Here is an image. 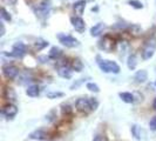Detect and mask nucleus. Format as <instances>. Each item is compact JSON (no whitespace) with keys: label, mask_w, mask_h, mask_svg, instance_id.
Instances as JSON below:
<instances>
[{"label":"nucleus","mask_w":156,"mask_h":141,"mask_svg":"<svg viewBox=\"0 0 156 141\" xmlns=\"http://www.w3.org/2000/svg\"><path fill=\"white\" fill-rule=\"evenodd\" d=\"M0 26H1V32H0V37H2V35L5 34V26H4V24H2V23L0 24Z\"/></svg>","instance_id":"nucleus-32"},{"label":"nucleus","mask_w":156,"mask_h":141,"mask_svg":"<svg viewBox=\"0 0 156 141\" xmlns=\"http://www.w3.org/2000/svg\"><path fill=\"white\" fill-rule=\"evenodd\" d=\"M27 52V48H26V45L19 41V42H16L13 45V48H12V52H11V55L14 56V58H23V55L26 54Z\"/></svg>","instance_id":"nucleus-7"},{"label":"nucleus","mask_w":156,"mask_h":141,"mask_svg":"<svg viewBox=\"0 0 156 141\" xmlns=\"http://www.w3.org/2000/svg\"><path fill=\"white\" fill-rule=\"evenodd\" d=\"M148 88H151L154 92H156V81H154V82H151V84H149Z\"/></svg>","instance_id":"nucleus-31"},{"label":"nucleus","mask_w":156,"mask_h":141,"mask_svg":"<svg viewBox=\"0 0 156 141\" xmlns=\"http://www.w3.org/2000/svg\"><path fill=\"white\" fill-rule=\"evenodd\" d=\"M127 65H128V68L130 70H133L136 68V65H137V58L135 54H130L129 58H128V61H127Z\"/></svg>","instance_id":"nucleus-21"},{"label":"nucleus","mask_w":156,"mask_h":141,"mask_svg":"<svg viewBox=\"0 0 156 141\" xmlns=\"http://www.w3.org/2000/svg\"><path fill=\"white\" fill-rule=\"evenodd\" d=\"M51 7H52L51 1H49V0H44L42 2H40L39 5L34 8V12H35L37 16H39L41 19H45V18H47L48 14H49Z\"/></svg>","instance_id":"nucleus-4"},{"label":"nucleus","mask_w":156,"mask_h":141,"mask_svg":"<svg viewBox=\"0 0 156 141\" xmlns=\"http://www.w3.org/2000/svg\"><path fill=\"white\" fill-rule=\"evenodd\" d=\"M116 46V41L115 39L113 38V37H110V35H105L103 38H101V40L99 41V47H100V49L102 51H105V52H107V53H110V52H113V49L115 48Z\"/></svg>","instance_id":"nucleus-3"},{"label":"nucleus","mask_w":156,"mask_h":141,"mask_svg":"<svg viewBox=\"0 0 156 141\" xmlns=\"http://www.w3.org/2000/svg\"><path fill=\"white\" fill-rule=\"evenodd\" d=\"M99 59V67L101 68L102 72H105V73H114V74H117V73H120V66L117 65L115 61H112V60H100V58H98Z\"/></svg>","instance_id":"nucleus-2"},{"label":"nucleus","mask_w":156,"mask_h":141,"mask_svg":"<svg viewBox=\"0 0 156 141\" xmlns=\"http://www.w3.org/2000/svg\"><path fill=\"white\" fill-rule=\"evenodd\" d=\"M120 98H121V100L126 103H134L135 102V96H134V94L129 93V92H123V93H120Z\"/></svg>","instance_id":"nucleus-16"},{"label":"nucleus","mask_w":156,"mask_h":141,"mask_svg":"<svg viewBox=\"0 0 156 141\" xmlns=\"http://www.w3.org/2000/svg\"><path fill=\"white\" fill-rule=\"evenodd\" d=\"M87 89H89L90 92H94V93L100 92V88H99V86H98L96 84H94V82H88V84H87Z\"/></svg>","instance_id":"nucleus-24"},{"label":"nucleus","mask_w":156,"mask_h":141,"mask_svg":"<svg viewBox=\"0 0 156 141\" xmlns=\"http://www.w3.org/2000/svg\"><path fill=\"white\" fill-rule=\"evenodd\" d=\"M61 110H62L63 114H66V115H68V114H72V107H70L69 105H67V103H62L61 105Z\"/></svg>","instance_id":"nucleus-25"},{"label":"nucleus","mask_w":156,"mask_h":141,"mask_svg":"<svg viewBox=\"0 0 156 141\" xmlns=\"http://www.w3.org/2000/svg\"><path fill=\"white\" fill-rule=\"evenodd\" d=\"M156 52V37H151L150 39L146 41L144 46L142 48V58L143 60H149L153 58Z\"/></svg>","instance_id":"nucleus-1"},{"label":"nucleus","mask_w":156,"mask_h":141,"mask_svg":"<svg viewBox=\"0 0 156 141\" xmlns=\"http://www.w3.org/2000/svg\"><path fill=\"white\" fill-rule=\"evenodd\" d=\"M62 55V51L60 49V48H58V47H52L51 48V51H49V58L51 59H59L60 56Z\"/></svg>","instance_id":"nucleus-20"},{"label":"nucleus","mask_w":156,"mask_h":141,"mask_svg":"<svg viewBox=\"0 0 156 141\" xmlns=\"http://www.w3.org/2000/svg\"><path fill=\"white\" fill-rule=\"evenodd\" d=\"M85 8H86V1H85V0H80V1L74 4V12H75V14H78L79 16H82Z\"/></svg>","instance_id":"nucleus-15"},{"label":"nucleus","mask_w":156,"mask_h":141,"mask_svg":"<svg viewBox=\"0 0 156 141\" xmlns=\"http://www.w3.org/2000/svg\"><path fill=\"white\" fill-rule=\"evenodd\" d=\"M153 108L156 110V98L154 99V102H153Z\"/></svg>","instance_id":"nucleus-34"},{"label":"nucleus","mask_w":156,"mask_h":141,"mask_svg":"<svg viewBox=\"0 0 156 141\" xmlns=\"http://www.w3.org/2000/svg\"><path fill=\"white\" fill-rule=\"evenodd\" d=\"M26 94L28 95V96H31V98H35V96H38L40 94V88L38 85H32L27 88V91H26Z\"/></svg>","instance_id":"nucleus-17"},{"label":"nucleus","mask_w":156,"mask_h":141,"mask_svg":"<svg viewBox=\"0 0 156 141\" xmlns=\"http://www.w3.org/2000/svg\"><path fill=\"white\" fill-rule=\"evenodd\" d=\"M132 133H133L134 138H135L136 140L143 139V131H142L141 127H139L137 125H134L133 127H132Z\"/></svg>","instance_id":"nucleus-18"},{"label":"nucleus","mask_w":156,"mask_h":141,"mask_svg":"<svg viewBox=\"0 0 156 141\" xmlns=\"http://www.w3.org/2000/svg\"><path fill=\"white\" fill-rule=\"evenodd\" d=\"M75 106H76L78 110L82 112V113H89L93 110L90 98H80L75 102Z\"/></svg>","instance_id":"nucleus-6"},{"label":"nucleus","mask_w":156,"mask_h":141,"mask_svg":"<svg viewBox=\"0 0 156 141\" xmlns=\"http://www.w3.org/2000/svg\"><path fill=\"white\" fill-rule=\"evenodd\" d=\"M128 4H129L130 6H133V7L137 8V9H140V8H143V5H142V2L137 1V0H129V1H128Z\"/></svg>","instance_id":"nucleus-26"},{"label":"nucleus","mask_w":156,"mask_h":141,"mask_svg":"<svg viewBox=\"0 0 156 141\" xmlns=\"http://www.w3.org/2000/svg\"><path fill=\"white\" fill-rule=\"evenodd\" d=\"M2 1H5V2H7L9 5H13V4H16V0H2Z\"/></svg>","instance_id":"nucleus-33"},{"label":"nucleus","mask_w":156,"mask_h":141,"mask_svg":"<svg viewBox=\"0 0 156 141\" xmlns=\"http://www.w3.org/2000/svg\"><path fill=\"white\" fill-rule=\"evenodd\" d=\"M105 24L102 23H99L96 24V25H94L93 27L90 28V35L92 37H98V35H100L102 32H103V30H105Z\"/></svg>","instance_id":"nucleus-14"},{"label":"nucleus","mask_w":156,"mask_h":141,"mask_svg":"<svg viewBox=\"0 0 156 141\" xmlns=\"http://www.w3.org/2000/svg\"><path fill=\"white\" fill-rule=\"evenodd\" d=\"M70 23H72V25H73V27L75 28V31H78L79 33H82V32L85 31V28H86V24H85V21L82 20V18L79 16H72Z\"/></svg>","instance_id":"nucleus-9"},{"label":"nucleus","mask_w":156,"mask_h":141,"mask_svg":"<svg viewBox=\"0 0 156 141\" xmlns=\"http://www.w3.org/2000/svg\"><path fill=\"white\" fill-rule=\"evenodd\" d=\"M93 141H108V140H107V138H106V136H102V135H98V136H95V138H94Z\"/></svg>","instance_id":"nucleus-30"},{"label":"nucleus","mask_w":156,"mask_h":141,"mask_svg":"<svg viewBox=\"0 0 156 141\" xmlns=\"http://www.w3.org/2000/svg\"><path fill=\"white\" fill-rule=\"evenodd\" d=\"M58 39H59V41L62 44L63 46H66V47L73 48V47H78L79 46V40L75 39L74 37L69 35V34L59 33V34H58Z\"/></svg>","instance_id":"nucleus-5"},{"label":"nucleus","mask_w":156,"mask_h":141,"mask_svg":"<svg viewBox=\"0 0 156 141\" xmlns=\"http://www.w3.org/2000/svg\"><path fill=\"white\" fill-rule=\"evenodd\" d=\"M2 74L9 80H13V79H16L18 77L19 70H18V67L13 66V65H5L2 67Z\"/></svg>","instance_id":"nucleus-8"},{"label":"nucleus","mask_w":156,"mask_h":141,"mask_svg":"<svg viewBox=\"0 0 156 141\" xmlns=\"http://www.w3.org/2000/svg\"><path fill=\"white\" fill-rule=\"evenodd\" d=\"M4 98L6 99V100H16V92H14V89L13 88H6L5 89V92H4Z\"/></svg>","instance_id":"nucleus-19"},{"label":"nucleus","mask_w":156,"mask_h":141,"mask_svg":"<svg viewBox=\"0 0 156 141\" xmlns=\"http://www.w3.org/2000/svg\"><path fill=\"white\" fill-rule=\"evenodd\" d=\"M1 18H2L4 20H6V21H11V20H12L11 16L8 14V12L4 7L1 8Z\"/></svg>","instance_id":"nucleus-27"},{"label":"nucleus","mask_w":156,"mask_h":141,"mask_svg":"<svg viewBox=\"0 0 156 141\" xmlns=\"http://www.w3.org/2000/svg\"><path fill=\"white\" fill-rule=\"evenodd\" d=\"M48 41L46 40H42V39H38L35 41V44H34V48L37 49V51H41V49H44L46 46H48Z\"/></svg>","instance_id":"nucleus-22"},{"label":"nucleus","mask_w":156,"mask_h":141,"mask_svg":"<svg viewBox=\"0 0 156 141\" xmlns=\"http://www.w3.org/2000/svg\"><path fill=\"white\" fill-rule=\"evenodd\" d=\"M47 138H48V134H47L45 131H42V129L34 131V132H32V133L30 134V139H33V140L42 141V140H46Z\"/></svg>","instance_id":"nucleus-12"},{"label":"nucleus","mask_w":156,"mask_h":141,"mask_svg":"<svg viewBox=\"0 0 156 141\" xmlns=\"http://www.w3.org/2000/svg\"><path fill=\"white\" fill-rule=\"evenodd\" d=\"M149 127H150V129H151V131L156 132V117H154L151 120H150V122H149Z\"/></svg>","instance_id":"nucleus-29"},{"label":"nucleus","mask_w":156,"mask_h":141,"mask_svg":"<svg viewBox=\"0 0 156 141\" xmlns=\"http://www.w3.org/2000/svg\"><path fill=\"white\" fill-rule=\"evenodd\" d=\"M72 68H73V70L81 72L82 68H83V65H82V63H81L79 59H75V60H73V63H72Z\"/></svg>","instance_id":"nucleus-23"},{"label":"nucleus","mask_w":156,"mask_h":141,"mask_svg":"<svg viewBox=\"0 0 156 141\" xmlns=\"http://www.w3.org/2000/svg\"><path fill=\"white\" fill-rule=\"evenodd\" d=\"M134 79H135V81H136L137 84H143V82H146V81L148 80V73H147V70H137V72L135 73V75H134Z\"/></svg>","instance_id":"nucleus-13"},{"label":"nucleus","mask_w":156,"mask_h":141,"mask_svg":"<svg viewBox=\"0 0 156 141\" xmlns=\"http://www.w3.org/2000/svg\"><path fill=\"white\" fill-rule=\"evenodd\" d=\"M60 96H63L62 92H51V93L47 94L48 99H55V98H60Z\"/></svg>","instance_id":"nucleus-28"},{"label":"nucleus","mask_w":156,"mask_h":141,"mask_svg":"<svg viewBox=\"0 0 156 141\" xmlns=\"http://www.w3.org/2000/svg\"><path fill=\"white\" fill-rule=\"evenodd\" d=\"M72 73H73V68L72 66L68 65H62V66H59L58 67V74L65 79H70L72 78Z\"/></svg>","instance_id":"nucleus-11"},{"label":"nucleus","mask_w":156,"mask_h":141,"mask_svg":"<svg viewBox=\"0 0 156 141\" xmlns=\"http://www.w3.org/2000/svg\"><path fill=\"white\" fill-rule=\"evenodd\" d=\"M16 113H18V108H16V105H13V103H8V105H6L2 108V114L5 115L6 119H9V120H12L13 118L16 117Z\"/></svg>","instance_id":"nucleus-10"}]
</instances>
